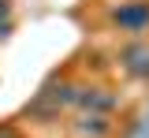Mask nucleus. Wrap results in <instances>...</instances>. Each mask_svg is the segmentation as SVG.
<instances>
[{"label": "nucleus", "instance_id": "nucleus-1", "mask_svg": "<svg viewBox=\"0 0 149 138\" xmlns=\"http://www.w3.org/2000/svg\"><path fill=\"white\" fill-rule=\"evenodd\" d=\"M146 15H149L146 8H138V11H134V8H127V11H119V19H123V22H130V30H138V19H146Z\"/></svg>", "mask_w": 149, "mask_h": 138}, {"label": "nucleus", "instance_id": "nucleus-2", "mask_svg": "<svg viewBox=\"0 0 149 138\" xmlns=\"http://www.w3.org/2000/svg\"><path fill=\"white\" fill-rule=\"evenodd\" d=\"M127 138H149V119H138V123L127 131Z\"/></svg>", "mask_w": 149, "mask_h": 138}]
</instances>
